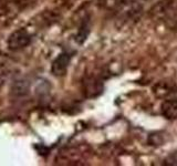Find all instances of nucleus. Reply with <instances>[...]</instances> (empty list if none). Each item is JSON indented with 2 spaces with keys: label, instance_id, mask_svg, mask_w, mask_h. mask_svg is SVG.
<instances>
[{
  "label": "nucleus",
  "instance_id": "nucleus-1",
  "mask_svg": "<svg viewBox=\"0 0 177 166\" xmlns=\"http://www.w3.org/2000/svg\"><path fill=\"white\" fill-rule=\"evenodd\" d=\"M31 42V36L26 29H17L9 36L7 41L8 49L12 51L28 47Z\"/></svg>",
  "mask_w": 177,
  "mask_h": 166
},
{
  "label": "nucleus",
  "instance_id": "nucleus-2",
  "mask_svg": "<svg viewBox=\"0 0 177 166\" xmlns=\"http://www.w3.org/2000/svg\"><path fill=\"white\" fill-rule=\"evenodd\" d=\"M70 61H71V55L69 53L63 52V53L59 54L58 57L55 58L54 61L52 62V67H51L52 74L57 75V77L64 75L67 70H68L69 64H70Z\"/></svg>",
  "mask_w": 177,
  "mask_h": 166
},
{
  "label": "nucleus",
  "instance_id": "nucleus-3",
  "mask_svg": "<svg viewBox=\"0 0 177 166\" xmlns=\"http://www.w3.org/2000/svg\"><path fill=\"white\" fill-rule=\"evenodd\" d=\"M160 112L166 119H177V99L164 101L160 105Z\"/></svg>",
  "mask_w": 177,
  "mask_h": 166
},
{
  "label": "nucleus",
  "instance_id": "nucleus-4",
  "mask_svg": "<svg viewBox=\"0 0 177 166\" xmlns=\"http://www.w3.org/2000/svg\"><path fill=\"white\" fill-rule=\"evenodd\" d=\"M166 83L165 82H160V83H157L155 86H154V93L157 95V96H166V95H169L172 92H175V91H172L173 88H172V85H165Z\"/></svg>",
  "mask_w": 177,
  "mask_h": 166
}]
</instances>
